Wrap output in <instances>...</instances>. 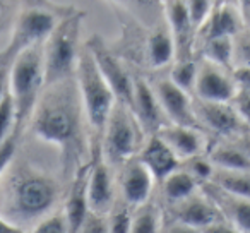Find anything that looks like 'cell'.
<instances>
[{"label":"cell","instance_id":"1","mask_svg":"<svg viewBox=\"0 0 250 233\" xmlns=\"http://www.w3.org/2000/svg\"><path fill=\"white\" fill-rule=\"evenodd\" d=\"M60 199L59 178L18 153L0 173V219L22 233L60 211Z\"/></svg>","mask_w":250,"mask_h":233},{"label":"cell","instance_id":"2","mask_svg":"<svg viewBox=\"0 0 250 233\" xmlns=\"http://www.w3.org/2000/svg\"><path fill=\"white\" fill-rule=\"evenodd\" d=\"M84 127L87 129L86 117L72 77L45 86L26 129L36 139L59 148L69 167L84 151Z\"/></svg>","mask_w":250,"mask_h":233},{"label":"cell","instance_id":"3","mask_svg":"<svg viewBox=\"0 0 250 233\" xmlns=\"http://www.w3.org/2000/svg\"><path fill=\"white\" fill-rule=\"evenodd\" d=\"M45 89L43 45L21 52L9 65V96L16 111V134L22 137L33 110Z\"/></svg>","mask_w":250,"mask_h":233},{"label":"cell","instance_id":"4","mask_svg":"<svg viewBox=\"0 0 250 233\" xmlns=\"http://www.w3.org/2000/svg\"><path fill=\"white\" fill-rule=\"evenodd\" d=\"M83 12L70 11L59 19L57 26L43 43L45 86L72 79L81 53Z\"/></svg>","mask_w":250,"mask_h":233},{"label":"cell","instance_id":"5","mask_svg":"<svg viewBox=\"0 0 250 233\" xmlns=\"http://www.w3.org/2000/svg\"><path fill=\"white\" fill-rule=\"evenodd\" d=\"M74 79H76L81 103H83L87 129L96 137H101V132L106 126V120L117 100L98 70L93 55L86 45H83L81 48Z\"/></svg>","mask_w":250,"mask_h":233},{"label":"cell","instance_id":"6","mask_svg":"<svg viewBox=\"0 0 250 233\" xmlns=\"http://www.w3.org/2000/svg\"><path fill=\"white\" fill-rule=\"evenodd\" d=\"M100 139V156L108 167L115 168L124 167L125 163L137 158L147 137L130 108L115 103Z\"/></svg>","mask_w":250,"mask_h":233},{"label":"cell","instance_id":"7","mask_svg":"<svg viewBox=\"0 0 250 233\" xmlns=\"http://www.w3.org/2000/svg\"><path fill=\"white\" fill-rule=\"evenodd\" d=\"M59 16L42 5H26L16 14L11 29V38L2 52L0 62L11 65V62L24 50L43 45L59 22Z\"/></svg>","mask_w":250,"mask_h":233},{"label":"cell","instance_id":"8","mask_svg":"<svg viewBox=\"0 0 250 233\" xmlns=\"http://www.w3.org/2000/svg\"><path fill=\"white\" fill-rule=\"evenodd\" d=\"M86 46L93 55L100 74L110 86L117 103L130 108L134 98V76L130 74L127 64H124V60L115 52H111L96 35L86 43Z\"/></svg>","mask_w":250,"mask_h":233},{"label":"cell","instance_id":"9","mask_svg":"<svg viewBox=\"0 0 250 233\" xmlns=\"http://www.w3.org/2000/svg\"><path fill=\"white\" fill-rule=\"evenodd\" d=\"M194 113L199 129L206 134L211 132L214 141L238 139L243 132H247L229 103H212L194 98Z\"/></svg>","mask_w":250,"mask_h":233},{"label":"cell","instance_id":"10","mask_svg":"<svg viewBox=\"0 0 250 233\" xmlns=\"http://www.w3.org/2000/svg\"><path fill=\"white\" fill-rule=\"evenodd\" d=\"M192 93H194V98L202 101L231 103V100L236 94V86L233 81L231 70L201 59Z\"/></svg>","mask_w":250,"mask_h":233},{"label":"cell","instance_id":"11","mask_svg":"<svg viewBox=\"0 0 250 233\" xmlns=\"http://www.w3.org/2000/svg\"><path fill=\"white\" fill-rule=\"evenodd\" d=\"M153 84V89L156 93V98L160 101V106L163 110L167 120L171 126L182 127H195L199 129L197 120L194 113V98L178 86H175L170 79L160 77Z\"/></svg>","mask_w":250,"mask_h":233},{"label":"cell","instance_id":"12","mask_svg":"<svg viewBox=\"0 0 250 233\" xmlns=\"http://www.w3.org/2000/svg\"><path fill=\"white\" fill-rule=\"evenodd\" d=\"M130 111L139 122L146 137L156 136L161 129L170 124L161 110L153 84L144 77H134V98Z\"/></svg>","mask_w":250,"mask_h":233},{"label":"cell","instance_id":"13","mask_svg":"<svg viewBox=\"0 0 250 233\" xmlns=\"http://www.w3.org/2000/svg\"><path fill=\"white\" fill-rule=\"evenodd\" d=\"M163 18L167 22V28L171 35L175 45V60L195 59V43L197 35L190 24V19L185 7V0H170L163 2Z\"/></svg>","mask_w":250,"mask_h":233},{"label":"cell","instance_id":"14","mask_svg":"<svg viewBox=\"0 0 250 233\" xmlns=\"http://www.w3.org/2000/svg\"><path fill=\"white\" fill-rule=\"evenodd\" d=\"M170 209L173 212V221L184 223V225L197 230H204L219 221H225L219 208L204 189L195 192L185 201L171 206Z\"/></svg>","mask_w":250,"mask_h":233},{"label":"cell","instance_id":"15","mask_svg":"<svg viewBox=\"0 0 250 233\" xmlns=\"http://www.w3.org/2000/svg\"><path fill=\"white\" fill-rule=\"evenodd\" d=\"M156 136L173 151V154L182 163L194 160L197 156H206V153H208V134L201 129H195V127H182L168 124Z\"/></svg>","mask_w":250,"mask_h":233},{"label":"cell","instance_id":"16","mask_svg":"<svg viewBox=\"0 0 250 233\" xmlns=\"http://www.w3.org/2000/svg\"><path fill=\"white\" fill-rule=\"evenodd\" d=\"M113 168H110L98 156L91 163L89 177H87V208L94 214L106 216L115 206V184Z\"/></svg>","mask_w":250,"mask_h":233},{"label":"cell","instance_id":"17","mask_svg":"<svg viewBox=\"0 0 250 233\" xmlns=\"http://www.w3.org/2000/svg\"><path fill=\"white\" fill-rule=\"evenodd\" d=\"M122 168H124L120 177L122 202H125L132 209L141 208L146 202H149L154 184H156L149 170L137 158L125 163Z\"/></svg>","mask_w":250,"mask_h":233},{"label":"cell","instance_id":"18","mask_svg":"<svg viewBox=\"0 0 250 233\" xmlns=\"http://www.w3.org/2000/svg\"><path fill=\"white\" fill-rule=\"evenodd\" d=\"M91 163H86L74 173L70 178V187L63 199V204L60 208L65 219L67 232L79 233L84 219H86L89 208H87V177H89Z\"/></svg>","mask_w":250,"mask_h":233},{"label":"cell","instance_id":"19","mask_svg":"<svg viewBox=\"0 0 250 233\" xmlns=\"http://www.w3.org/2000/svg\"><path fill=\"white\" fill-rule=\"evenodd\" d=\"M243 28H245V21L238 4L214 2L208 22L197 35V45L214 38H233Z\"/></svg>","mask_w":250,"mask_h":233},{"label":"cell","instance_id":"20","mask_svg":"<svg viewBox=\"0 0 250 233\" xmlns=\"http://www.w3.org/2000/svg\"><path fill=\"white\" fill-rule=\"evenodd\" d=\"M137 160L149 170L156 184H161L165 178L170 177L173 171L182 167V161L158 136H151L144 141V146L137 154Z\"/></svg>","mask_w":250,"mask_h":233},{"label":"cell","instance_id":"21","mask_svg":"<svg viewBox=\"0 0 250 233\" xmlns=\"http://www.w3.org/2000/svg\"><path fill=\"white\" fill-rule=\"evenodd\" d=\"M144 62L149 69L161 70L165 67H171L175 62V45L171 35L167 28V22L153 26L146 35L144 42Z\"/></svg>","mask_w":250,"mask_h":233},{"label":"cell","instance_id":"22","mask_svg":"<svg viewBox=\"0 0 250 233\" xmlns=\"http://www.w3.org/2000/svg\"><path fill=\"white\" fill-rule=\"evenodd\" d=\"M206 158L221 171H250V160L236 139H219L209 143Z\"/></svg>","mask_w":250,"mask_h":233},{"label":"cell","instance_id":"23","mask_svg":"<svg viewBox=\"0 0 250 233\" xmlns=\"http://www.w3.org/2000/svg\"><path fill=\"white\" fill-rule=\"evenodd\" d=\"M209 189H204L209 194V197L216 202V206L221 211L223 218L226 223L236 228L240 233H250V201L249 199H240L228 195L225 192H221L219 189H216L214 185L206 184Z\"/></svg>","mask_w":250,"mask_h":233},{"label":"cell","instance_id":"24","mask_svg":"<svg viewBox=\"0 0 250 233\" xmlns=\"http://www.w3.org/2000/svg\"><path fill=\"white\" fill-rule=\"evenodd\" d=\"M199 191H201V184L182 167L161 182L163 199L167 201V204H170V208L188 199Z\"/></svg>","mask_w":250,"mask_h":233},{"label":"cell","instance_id":"25","mask_svg":"<svg viewBox=\"0 0 250 233\" xmlns=\"http://www.w3.org/2000/svg\"><path fill=\"white\" fill-rule=\"evenodd\" d=\"M209 184L228 195L250 201V171L214 170V175Z\"/></svg>","mask_w":250,"mask_h":233},{"label":"cell","instance_id":"26","mask_svg":"<svg viewBox=\"0 0 250 233\" xmlns=\"http://www.w3.org/2000/svg\"><path fill=\"white\" fill-rule=\"evenodd\" d=\"M130 233H163V214L154 202H146L132 212Z\"/></svg>","mask_w":250,"mask_h":233},{"label":"cell","instance_id":"27","mask_svg":"<svg viewBox=\"0 0 250 233\" xmlns=\"http://www.w3.org/2000/svg\"><path fill=\"white\" fill-rule=\"evenodd\" d=\"M201 59L233 70V38H214L202 42Z\"/></svg>","mask_w":250,"mask_h":233},{"label":"cell","instance_id":"28","mask_svg":"<svg viewBox=\"0 0 250 233\" xmlns=\"http://www.w3.org/2000/svg\"><path fill=\"white\" fill-rule=\"evenodd\" d=\"M197 67L199 59H187V60H175L173 65L170 67V74L168 79L184 89L185 93L190 94L194 91L195 77H197Z\"/></svg>","mask_w":250,"mask_h":233},{"label":"cell","instance_id":"29","mask_svg":"<svg viewBox=\"0 0 250 233\" xmlns=\"http://www.w3.org/2000/svg\"><path fill=\"white\" fill-rule=\"evenodd\" d=\"M134 209L129 208L125 202H115L111 211L106 214L108 232L110 233H130Z\"/></svg>","mask_w":250,"mask_h":233},{"label":"cell","instance_id":"30","mask_svg":"<svg viewBox=\"0 0 250 233\" xmlns=\"http://www.w3.org/2000/svg\"><path fill=\"white\" fill-rule=\"evenodd\" d=\"M212 5L214 2L209 0H185V7H187V14L190 19V24L194 28L195 35H199L204 24L208 22L209 16H211Z\"/></svg>","mask_w":250,"mask_h":233},{"label":"cell","instance_id":"31","mask_svg":"<svg viewBox=\"0 0 250 233\" xmlns=\"http://www.w3.org/2000/svg\"><path fill=\"white\" fill-rule=\"evenodd\" d=\"M12 136H18L16 134V111L11 96L7 93V96L0 103V146Z\"/></svg>","mask_w":250,"mask_h":233},{"label":"cell","instance_id":"32","mask_svg":"<svg viewBox=\"0 0 250 233\" xmlns=\"http://www.w3.org/2000/svg\"><path fill=\"white\" fill-rule=\"evenodd\" d=\"M250 67V28H243L233 36V69Z\"/></svg>","mask_w":250,"mask_h":233},{"label":"cell","instance_id":"33","mask_svg":"<svg viewBox=\"0 0 250 233\" xmlns=\"http://www.w3.org/2000/svg\"><path fill=\"white\" fill-rule=\"evenodd\" d=\"M182 168L185 171H188L201 185L209 184L212 175H214V167L209 163V160L206 156H197L194 160L185 161V163H182Z\"/></svg>","mask_w":250,"mask_h":233},{"label":"cell","instance_id":"34","mask_svg":"<svg viewBox=\"0 0 250 233\" xmlns=\"http://www.w3.org/2000/svg\"><path fill=\"white\" fill-rule=\"evenodd\" d=\"M28 233H69V232H67V225H65V219H63L62 211H57L55 214L48 216L42 223H38Z\"/></svg>","mask_w":250,"mask_h":233},{"label":"cell","instance_id":"35","mask_svg":"<svg viewBox=\"0 0 250 233\" xmlns=\"http://www.w3.org/2000/svg\"><path fill=\"white\" fill-rule=\"evenodd\" d=\"M235 110L236 117L242 122V126L245 127L247 130H250V94L247 93H238L236 91L235 98L229 103Z\"/></svg>","mask_w":250,"mask_h":233},{"label":"cell","instance_id":"36","mask_svg":"<svg viewBox=\"0 0 250 233\" xmlns=\"http://www.w3.org/2000/svg\"><path fill=\"white\" fill-rule=\"evenodd\" d=\"M79 233H110L108 232L106 216L94 214V212L89 211L86 216V219H84L83 226H81Z\"/></svg>","mask_w":250,"mask_h":233},{"label":"cell","instance_id":"37","mask_svg":"<svg viewBox=\"0 0 250 233\" xmlns=\"http://www.w3.org/2000/svg\"><path fill=\"white\" fill-rule=\"evenodd\" d=\"M233 81L238 93L250 94V67H235L231 70Z\"/></svg>","mask_w":250,"mask_h":233},{"label":"cell","instance_id":"38","mask_svg":"<svg viewBox=\"0 0 250 233\" xmlns=\"http://www.w3.org/2000/svg\"><path fill=\"white\" fill-rule=\"evenodd\" d=\"M19 9H16V4H11V2H0V33L4 31L7 26L14 24L16 14H18Z\"/></svg>","mask_w":250,"mask_h":233},{"label":"cell","instance_id":"39","mask_svg":"<svg viewBox=\"0 0 250 233\" xmlns=\"http://www.w3.org/2000/svg\"><path fill=\"white\" fill-rule=\"evenodd\" d=\"M9 93V65L0 62V103Z\"/></svg>","mask_w":250,"mask_h":233},{"label":"cell","instance_id":"40","mask_svg":"<svg viewBox=\"0 0 250 233\" xmlns=\"http://www.w3.org/2000/svg\"><path fill=\"white\" fill-rule=\"evenodd\" d=\"M165 233H202V230L192 228V226H187L178 221H171L170 225L165 228Z\"/></svg>","mask_w":250,"mask_h":233},{"label":"cell","instance_id":"41","mask_svg":"<svg viewBox=\"0 0 250 233\" xmlns=\"http://www.w3.org/2000/svg\"><path fill=\"white\" fill-rule=\"evenodd\" d=\"M202 233H240V232L236 228H233L229 223L219 221V223H216V225H211V226H208V228H204Z\"/></svg>","mask_w":250,"mask_h":233},{"label":"cell","instance_id":"42","mask_svg":"<svg viewBox=\"0 0 250 233\" xmlns=\"http://www.w3.org/2000/svg\"><path fill=\"white\" fill-rule=\"evenodd\" d=\"M236 143L240 144V148H242L243 151H245V154L249 156L250 160V130H247V132H243L242 136L236 139Z\"/></svg>","mask_w":250,"mask_h":233},{"label":"cell","instance_id":"43","mask_svg":"<svg viewBox=\"0 0 250 233\" xmlns=\"http://www.w3.org/2000/svg\"><path fill=\"white\" fill-rule=\"evenodd\" d=\"M240 11H242L243 21H245V26L250 28V2H240Z\"/></svg>","mask_w":250,"mask_h":233}]
</instances>
